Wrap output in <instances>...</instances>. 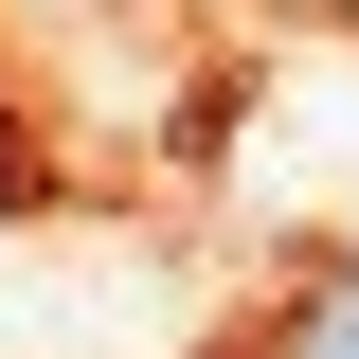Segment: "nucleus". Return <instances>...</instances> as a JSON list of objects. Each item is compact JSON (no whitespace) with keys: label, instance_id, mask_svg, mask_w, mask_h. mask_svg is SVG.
I'll use <instances>...</instances> for the list:
<instances>
[{"label":"nucleus","instance_id":"f257e3e1","mask_svg":"<svg viewBox=\"0 0 359 359\" xmlns=\"http://www.w3.org/2000/svg\"><path fill=\"white\" fill-rule=\"evenodd\" d=\"M287 359H359V306H341V323H306V341H287Z\"/></svg>","mask_w":359,"mask_h":359}]
</instances>
